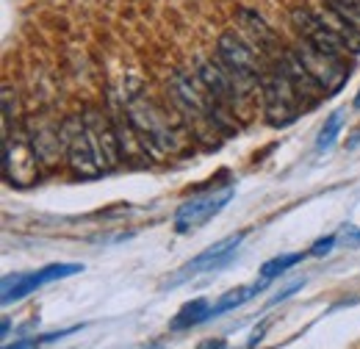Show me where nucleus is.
Here are the masks:
<instances>
[{
	"label": "nucleus",
	"instance_id": "1",
	"mask_svg": "<svg viewBox=\"0 0 360 349\" xmlns=\"http://www.w3.org/2000/svg\"><path fill=\"white\" fill-rule=\"evenodd\" d=\"M58 133H61V141L67 147V164H70V170L78 174L81 180H91V177H100V174L105 172V167L100 164L97 150L91 144L89 131L84 125V117L64 120V125H61Z\"/></svg>",
	"mask_w": 360,
	"mask_h": 349
},
{
	"label": "nucleus",
	"instance_id": "2",
	"mask_svg": "<svg viewBox=\"0 0 360 349\" xmlns=\"http://www.w3.org/2000/svg\"><path fill=\"white\" fill-rule=\"evenodd\" d=\"M81 272H84V263H50V266L37 269V272L6 274L3 277V305L28 297L31 291L42 288L47 283H56V280H64V277H72V274H81Z\"/></svg>",
	"mask_w": 360,
	"mask_h": 349
},
{
	"label": "nucleus",
	"instance_id": "3",
	"mask_svg": "<svg viewBox=\"0 0 360 349\" xmlns=\"http://www.w3.org/2000/svg\"><path fill=\"white\" fill-rule=\"evenodd\" d=\"M3 174L11 183H34L39 177V164H37V147L34 141L22 139V133H14L3 128Z\"/></svg>",
	"mask_w": 360,
	"mask_h": 349
},
{
	"label": "nucleus",
	"instance_id": "4",
	"mask_svg": "<svg viewBox=\"0 0 360 349\" xmlns=\"http://www.w3.org/2000/svg\"><path fill=\"white\" fill-rule=\"evenodd\" d=\"M297 56H300V61L308 67V72L319 81V87L324 89V94H338V89L344 87L347 78H349L347 58L321 53V50H316L314 44L302 42V39L297 44Z\"/></svg>",
	"mask_w": 360,
	"mask_h": 349
},
{
	"label": "nucleus",
	"instance_id": "5",
	"mask_svg": "<svg viewBox=\"0 0 360 349\" xmlns=\"http://www.w3.org/2000/svg\"><path fill=\"white\" fill-rule=\"evenodd\" d=\"M291 23H294V28H297V34H300L302 42L314 44L316 50H321V53L347 58V53H349L347 42L316 11H311V8H294L291 11Z\"/></svg>",
	"mask_w": 360,
	"mask_h": 349
},
{
	"label": "nucleus",
	"instance_id": "6",
	"mask_svg": "<svg viewBox=\"0 0 360 349\" xmlns=\"http://www.w3.org/2000/svg\"><path fill=\"white\" fill-rule=\"evenodd\" d=\"M233 197H236V189L225 186L219 191H208V194L186 200L178 208V214H175V230L178 233H188L194 227H202L205 222H211L219 211H225V205Z\"/></svg>",
	"mask_w": 360,
	"mask_h": 349
},
{
	"label": "nucleus",
	"instance_id": "7",
	"mask_svg": "<svg viewBox=\"0 0 360 349\" xmlns=\"http://www.w3.org/2000/svg\"><path fill=\"white\" fill-rule=\"evenodd\" d=\"M244 236H247V230H238V233H230V236H225V239H219L217 244H211L208 250H202L197 258H191L188 263H183L180 272L169 280V283L178 286V283L188 280V277H197V274H202V272H217V269L227 266V263L233 261L236 250L241 247Z\"/></svg>",
	"mask_w": 360,
	"mask_h": 349
},
{
	"label": "nucleus",
	"instance_id": "8",
	"mask_svg": "<svg viewBox=\"0 0 360 349\" xmlns=\"http://www.w3.org/2000/svg\"><path fill=\"white\" fill-rule=\"evenodd\" d=\"M84 125L89 131V139L97 150V158L105 170H117L120 161H122V141H120V133H117V125L100 114L97 108H89L84 114Z\"/></svg>",
	"mask_w": 360,
	"mask_h": 349
},
{
	"label": "nucleus",
	"instance_id": "9",
	"mask_svg": "<svg viewBox=\"0 0 360 349\" xmlns=\"http://www.w3.org/2000/svg\"><path fill=\"white\" fill-rule=\"evenodd\" d=\"M217 58L225 64L227 70L233 72H241V75H252V78H261L264 75V56L247 42L241 39L236 31H225L217 42Z\"/></svg>",
	"mask_w": 360,
	"mask_h": 349
},
{
	"label": "nucleus",
	"instance_id": "10",
	"mask_svg": "<svg viewBox=\"0 0 360 349\" xmlns=\"http://www.w3.org/2000/svg\"><path fill=\"white\" fill-rule=\"evenodd\" d=\"M277 67H280V70H283V75L291 81V87H294L297 97H300L302 111H305V108H311V106H316V100L324 94V89L319 87V81L308 72V67L300 61L297 50H285V53L277 58Z\"/></svg>",
	"mask_w": 360,
	"mask_h": 349
},
{
	"label": "nucleus",
	"instance_id": "11",
	"mask_svg": "<svg viewBox=\"0 0 360 349\" xmlns=\"http://www.w3.org/2000/svg\"><path fill=\"white\" fill-rule=\"evenodd\" d=\"M238 20H241L244 31L250 34V44H252L261 56L280 58V56L285 53V50H283V44H280V39L274 37V31L264 23V17H261V14H255V11H250V8H241V11H238Z\"/></svg>",
	"mask_w": 360,
	"mask_h": 349
},
{
	"label": "nucleus",
	"instance_id": "12",
	"mask_svg": "<svg viewBox=\"0 0 360 349\" xmlns=\"http://www.w3.org/2000/svg\"><path fill=\"white\" fill-rule=\"evenodd\" d=\"M269 280H261V283H252V286H241V288H233V291H227V294H222L214 305H211V319L214 316H222V313H227V310H233V307H241L244 303H250L264 286H266Z\"/></svg>",
	"mask_w": 360,
	"mask_h": 349
},
{
	"label": "nucleus",
	"instance_id": "13",
	"mask_svg": "<svg viewBox=\"0 0 360 349\" xmlns=\"http://www.w3.org/2000/svg\"><path fill=\"white\" fill-rule=\"evenodd\" d=\"M211 319V305H208V300H194V303H188V305H183L178 310V316L172 319V330H188V327H197V324H202V322H208Z\"/></svg>",
	"mask_w": 360,
	"mask_h": 349
},
{
	"label": "nucleus",
	"instance_id": "14",
	"mask_svg": "<svg viewBox=\"0 0 360 349\" xmlns=\"http://www.w3.org/2000/svg\"><path fill=\"white\" fill-rule=\"evenodd\" d=\"M302 258H305V253H285V255H277V258H271V261H266L261 266V277H264V280H271V277L283 274L285 269L297 266Z\"/></svg>",
	"mask_w": 360,
	"mask_h": 349
},
{
	"label": "nucleus",
	"instance_id": "15",
	"mask_svg": "<svg viewBox=\"0 0 360 349\" xmlns=\"http://www.w3.org/2000/svg\"><path fill=\"white\" fill-rule=\"evenodd\" d=\"M341 128H344V111H333V114L327 117V122L321 125V133H319V139H316V150L333 147V141H335V136L341 133Z\"/></svg>",
	"mask_w": 360,
	"mask_h": 349
},
{
	"label": "nucleus",
	"instance_id": "16",
	"mask_svg": "<svg viewBox=\"0 0 360 349\" xmlns=\"http://www.w3.org/2000/svg\"><path fill=\"white\" fill-rule=\"evenodd\" d=\"M327 6H330L341 20H347L352 28L360 31V0H327Z\"/></svg>",
	"mask_w": 360,
	"mask_h": 349
},
{
	"label": "nucleus",
	"instance_id": "17",
	"mask_svg": "<svg viewBox=\"0 0 360 349\" xmlns=\"http://www.w3.org/2000/svg\"><path fill=\"white\" fill-rule=\"evenodd\" d=\"M335 241H338V236H324V239H319L314 247H311V255H327V253H333Z\"/></svg>",
	"mask_w": 360,
	"mask_h": 349
},
{
	"label": "nucleus",
	"instance_id": "18",
	"mask_svg": "<svg viewBox=\"0 0 360 349\" xmlns=\"http://www.w3.org/2000/svg\"><path fill=\"white\" fill-rule=\"evenodd\" d=\"M302 286H305V280H297V283H291V286H288V288H285V291H280V294H277V297H271V305H277V303H280V300H288V297H291V294H294V291H300V288H302Z\"/></svg>",
	"mask_w": 360,
	"mask_h": 349
},
{
	"label": "nucleus",
	"instance_id": "19",
	"mask_svg": "<svg viewBox=\"0 0 360 349\" xmlns=\"http://www.w3.org/2000/svg\"><path fill=\"white\" fill-rule=\"evenodd\" d=\"M341 236H344V241H347L349 247H358V244H360V230L349 227V224L344 227V233H341Z\"/></svg>",
	"mask_w": 360,
	"mask_h": 349
},
{
	"label": "nucleus",
	"instance_id": "20",
	"mask_svg": "<svg viewBox=\"0 0 360 349\" xmlns=\"http://www.w3.org/2000/svg\"><path fill=\"white\" fill-rule=\"evenodd\" d=\"M3 349H39V344H37V341H31V338H22V341H17V344L3 347Z\"/></svg>",
	"mask_w": 360,
	"mask_h": 349
},
{
	"label": "nucleus",
	"instance_id": "21",
	"mask_svg": "<svg viewBox=\"0 0 360 349\" xmlns=\"http://www.w3.org/2000/svg\"><path fill=\"white\" fill-rule=\"evenodd\" d=\"M358 144H360V128L352 133V139H347V147H349V150H352V147H358Z\"/></svg>",
	"mask_w": 360,
	"mask_h": 349
},
{
	"label": "nucleus",
	"instance_id": "22",
	"mask_svg": "<svg viewBox=\"0 0 360 349\" xmlns=\"http://www.w3.org/2000/svg\"><path fill=\"white\" fill-rule=\"evenodd\" d=\"M8 330H11V322H8V319H3V327H0V333H3V336H8Z\"/></svg>",
	"mask_w": 360,
	"mask_h": 349
},
{
	"label": "nucleus",
	"instance_id": "23",
	"mask_svg": "<svg viewBox=\"0 0 360 349\" xmlns=\"http://www.w3.org/2000/svg\"><path fill=\"white\" fill-rule=\"evenodd\" d=\"M355 108H360V91H358V97H355Z\"/></svg>",
	"mask_w": 360,
	"mask_h": 349
}]
</instances>
